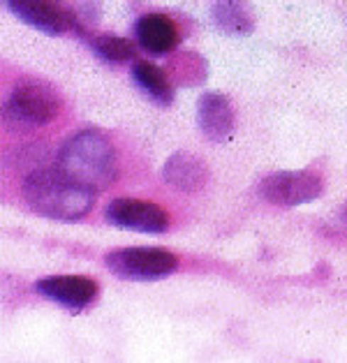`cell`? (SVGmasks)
<instances>
[{
  "mask_svg": "<svg viewBox=\"0 0 347 363\" xmlns=\"http://www.w3.org/2000/svg\"><path fill=\"white\" fill-rule=\"evenodd\" d=\"M26 203L44 218L77 223L95 206V190L56 169H38L23 181Z\"/></svg>",
  "mask_w": 347,
  "mask_h": 363,
  "instance_id": "1",
  "label": "cell"
},
{
  "mask_svg": "<svg viewBox=\"0 0 347 363\" xmlns=\"http://www.w3.org/2000/svg\"><path fill=\"white\" fill-rule=\"evenodd\" d=\"M56 167L70 179L91 190H102L119 176L116 148L104 135L95 130H84L72 135L58 150Z\"/></svg>",
  "mask_w": 347,
  "mask_h": 363,
  "instance_id": "2",
  "label": "cell"
},
{
  "mask_svg": "<svg viewBox=\"0 0 347 363\" xmlns=\"http://www.w3.org/2000/svg\"><path fill=\"white\" fill-rule=\"evenodd\" d=\"M106 269L123 280H160L179 269V259L160 247H123L106 255Z\"/></svg>",
  "mask_w": 347,
  "mask_h": 363,
  "instance_id": "3",
  "label": "cell"
},
{
  "mask_svg": "<svg viewBox=\"0 0 347 363\" xmlns=\"http://www.w3.org/2000/svg\"><path fill=\"white\" fill-rule=\"evenodd\" d=\"M60 107L53 88L42 82H21L7 97V113L26 125H47Z\"/></svg>",
  "mask_w": 347,
  "mask_h": 363,
  "instance_id": "4",
  "label": "cell"
},
{
  "mask_svg": "<svg viewBox=\"0 0 347 363\" xmlns=\"http://www.w3.org/2000/svg\"><path fill=\"white\" fill-rule=\"evenodd\" d=\"M324 183L310 172H278L260 183V194L278 206H301L322 197Z\"/></svg>",
  "mask_w": 347,
  "mask_h": 363,
  "instance_id": "5",
  "label": "cell"
},
{
  "mask_svg": "<svg viewBox=\"0 0 347 363\" xmlns=\"http://www.w3.org/2000/svg\"><path fill=\"white\" fill-rule=\"evenodd\" d=\"M106 220L121 229L144 234H163L169 229V216L163 206L141 199H114L104 211Z\"/></svg>",
  "mask_w": 347,
  "mask_h": 363,
  "instance_id": "6",
  "label": "cell"
},
{
  "mask_svg": "<svg viewBox=\"0 0 347 363\" xmlns=\"http://www.w3.org/2000/svg\"><path fill=\"white\" fill-rule=\"evenodd\" d=\"M5 3L16 19L47 35H63L77 26L72 12L60 0H5Z\"/></svg>",
  "mask_w": 347,
  "mask_h": 363,
  "instance_id": "7",
  "label": "cell"
},
{
  "mask_svg": "<svg viewBox=\"0 0 347 363\" xmlns=\"http://www.w3.org/2000/svg\"><path fill=\"white\" fill-rule=\"evenodd\" d=\"M38 291L42 296H47L53 303L70 308V310H82L91 306L97 296V282L86 276H53L40 280Z\"/></svg>",
  "mask_w": 347,
  "mask_h": 363,
  "instance_id": "8",
  "label": "cell"
},
{
  "mask_svg": "<svg viewBox=\"0 0 347 363\" xmlns=\"http://www.w3.org/2000/svg\"><path fill=\"white\" fill-rule=\"evenodd\" d=\"M197 123L211 141H227L236 128V113L229 97L220 93L202 95L197 102Z\"/></svg>",
  "mask_w": 347,
  "mask_h": 363,
  "instance_id": "9",
  "label": "cell"
},
{
  "mask_svg": "<svg viewBox=\"0 0 347 363\" xmlns=\"http://www.w3.org/2000/svg\"><path fill=\"white\" fill-rule=\"evenodd\" d=\"M135 35L139 47L148 54L165 56L179 47V28L163 14H146L135 23Z\"/></svg>",
  "mask_w": 347,
  "mask_h": 363,
  "instance_id": "10",
  "label": "cell"
},
{
  "mask_svg": "<svg viewBox=\"0 0 347 363\" xmlns=\"http://www.w3.org/2000/svg\"><path fill=\"white\" fill-rule=\"evenodd\" d=\"M163 176L169 185L183 192H197L209 181V169L192 153H174L163 167Z\"/></svg>",
  "mask_w": 347,
  "mask_h": 363,
  "instance_id": "11",
  "label": "cell"
},
{
  "mask_svg": "<svg viewBox=\"0 0 347 363\" xmlns=\"http://www.w3.org/2000/svg\"><path fill=\"white\" fill-rule=\"evenodd\" d=\"M132 79H135V84L148 97H153L155 102H160V104H169V102H172L174 88H172V84H169L167 74L158 65L139 60V63L132 65Z\"/></svg>",
  "mask_w": 347,
  "mask_h": 363,
  "instance_id": "12",
  "label": "cell"
},
{
  "mask_svg": "<svg viewBox=\"0 0 347 363\" xmlns=\"http://www.w3.org/2000/svg\"><path fill=\"white\" fill-rule=\"evenodd\" d=\"M213 19H216L218 28L225 33H250L253 28L250 16L236 0H220L213 7Z\"/></svg>",
  "mask_w": 347,
  "mask_h": 363,
  "instance_id": "13",
  "label": "cell"
},
{
  "mask_svg": "<svg viewBox=\"0 0 347 363\" xmlns=\"http://www.w3.org/2000/svg\"><path fill=\"white\" fill-rule=\"evenodd\" d=\"M91 47L104 63H130L135 58V47L132 42L123 38H114V35H102L91 42Z\"/></svg>",
  "mask_w": 347,
  "mask_h": 363,
  "instance_id": "14",
  "label": "cell"
}]
</instances>
